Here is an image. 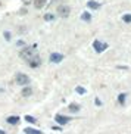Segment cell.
I'll return each mask as SVG.
<instances>
[{"mask_svg":"<svg viewBox=\"0 0 131 134\" xmlns=\"http://www.w3.org/2000/svg\"><path fill=\"white\" fill-rule=\"evenodd\" d=\"M28 63H30L31 68H38L40 65H41V59H40L38 56H32L31 59L28 60Z\"/></svg>","mask_w":131,"mask_h":134,"instance_id":"8992f818","label":"cell"},{"mask_svg":"<svg viewBox=\"0 0 131 134\" xmlns=\"http://www.w3.org/2000/svg\"><path fill=\"white\" fill-rule=\"evenodd\" d=\"M31 94H32L31 87H25L24 90H22V96H24V97H28V96H31Z\"/></svg>","mask_w":131,"mask_h":134,"instance_id":"9c48e42d","label":"cell"},{"mask_svg":"<svg viewBox=\"0 0 131 134\" xmlns=\"http://www.w3.org/2000/svg\"><path fill=\"white\" fill-rule=\"evenodd\" d=\"M44 3H46V0H36V2H34V4H36V8H37V9L43 8Z\"/></svg>","mask_w":131,"mask_h":134,"instance_id":"9a60e30c","label":"cell"},{"mask_svg":"<svg viewBox=\"0 0 131 134\" xmlns=\"http://www.w3.org/2000/svg\"><path fill=\"white\" fill-rule=\"evenodd\" d=\"M8 122L9 124H18V122H19V118H18V116H9Z\"/></svg>","mask_w":131,"mask_h":134,"instance_id":"5bb4252c","label":"cell"},{"mask_svg":"<svg viewBox=\"0 0 131 134\" xmlns=\"http://www.w3.org/2000/svg\"><path fill=\"white\" fill-rule=\"evenodd\" d=\"M69 110H71V112H78V110H79V105H77V103L69 105Z\"/></svg>","mask_w":131,"mask_h":134,"instance_id":"4fadbf2b","label":"cell"},{"mask_svg":"<svg viewBox=\"0 0 131 134\" xmlns=\"http://www.w3.org/2000/svg\"><path fill=\"white\" fill-rule=\"evenodd\" d=\"M125 99H127V93H121V94L118 96L119 105H125Z\"/></svg>","mask_w":131,"mask_h":134,"instance_id":"30bf717a","label":"cell"},{"mask_svg":"<svg viewBox=\"0 0 131 134\" xmlns=\"http://www.w3.org/2000/svg\"><path fill=\"white\" fill-rule=\"evenodd\" d=\"M69 10H71V9L68 8V6H59V8H58V13H59V16H62V18H68V16H69Z\"/></svg>","mask_w":131,"mask_h":134,"instance_id":"277c9868","label":"cell"},{"mask_svg":"<svg viewBox=\"0 0 131 134\" xmlns=\"http://www.w3.org/2000/svg\"><path fill=\"white\" fill-rule=\"evenodd\" d=\"M37 49V44H34V46H31V47H24V50L21 52V58L25 60H30L34 56V50Z\"/></svg>","mask_w":131,"mask_h":134,"instance_id":"6da1fadb","label":"cell"},{"mask_svg":"<svg viewBox=\"0 0 131 134\" xmlns=\"http://www.w3.org/2000/svg\"><path fill=\"white\" fill-rule=\"evenodd\" d=\"M75 91H77V93H78V94H84V93H86V88H84V87H77V88H75Z\"/></svg>","mask_w":131,"mask_h":134,"instance_id":"e0dca14e","label":"cell"},{"mask_svg":"<svg viewBox=\"0 0 131 134\" xmlns=\"http://www.w3.org/2000/svg\"><path fill=\"white\" fill-rule=\"evenodd\" d=\"M24 133H27V134H43L41 131L34 130V128H25V130H24Z\"/></svg>","mask_w":131,"mask_h":134,"instance_id":"8fae6325","label":"cell"},{"mask_svg":"<svg viewBox=\"0 0 131 134\" xmlns=\"http://www.w3.org/2000/svg\"><path fill=\"white\" fill-rule=\"evenodd\" d=\"M93 47H94V50L97 52V53H102L103 50H106V49H107V44L106 43H102V41H99V40H96L94 43H93Z\"/></svg>","mask_w":131,"mask_h":134,"instance_id":"3957f363","label":"cell"},{"mask_svg":"<svg viewBox=\"0 0 131 134\" xmlns=\"http://www.w3.org/2000/svg\"><path fill=\"white\" fill-rule=\"evenodd\" d=\"M4 38L10 40V32H9V31H4Z\"/></svg>","mask_w":131,"mask_h":134,"instance_id":"ffe728a7","label":"cell"},{"mask_svg":"<svg viewBox=\"0 0 131 134\" xmlns=\"http://www.w3.org/2000/svg\"><path fill=\"white\" fill-rule=\"evenodd\" d=\"M81 19H83V21H87V22H90V21H92V15H90L88 12H84L83 15H81Z\"/></svg>","mask_w":131,"mask_h":134,"instance_id":"7c38bea8","label":"cell"},{"mask_svg":"<svg viewBox=\"0 0 131 134\" xmlns=\"http://www.w3.org/2000/svg\"><path fill=\"white\" fill-rule=\"evenodd\" d=\"M15 81H16V84H19V86H27V84H30V77H28L27 74L19 72V74H16Z\"/></svg>","mask_w":131,"mask_h":134,"instance_id":"7a4b0ae2","label":"cell"},{"mask_svg":"<svg viewBox=\"0 0 131 134\" xmlns=\"http://www.w3.org/2000/svg\"><path fill=\"white\" fill-rule=\"evenodd\" d=\"M0 134H6V133H4V131H3V130H0Z\"/></svg>","mask_w":131,"mask_h":134,"instance_id":"7402d4cb","label":"cell"},{"mask_svg":"<svg viewBox=\"0 0 131 134\" xmlns=\"http://www.w3.org/2000/svg\"><path fill=\"white\" fill-rule=\"evenodd\" d=\"M55 119H56V122H58L59 125H65V124H68V122L71 121L69 116H64V115H56Z\"/></svg>","mask_w":131,"mask_h":134,"instance_id":"5b68a950","label":"cell"},{"mask_svg":"<svg viewBox=\"0 0 131 134\" xmlns=\"http://www.w3.org/2000/svg\"><path fill=\"white\" fill-rule=\"evenodd\" d=\"M62 59H64V55H60V53H52V55H50V60H52L53 63L62 62Z\"/></svg>","mask_w":131,"mask_h":134,"instance_id":"52a82bcc","label":"cell"},{"mask_svg":"<svg viewBox=\"0 0 131 134\" xmlns=\"http://www.w3.org/2000/svg\"><path fill=\"white\" fill-rule=\"evenodd\" d=\"M44 19L46 21H53L55 19V16H53L52 13H46V15H44Z\"/></svg>","mask_w":131,"mask_h":134,"instance_id":"ac0fdd59","label":"cell"},{"mask_svg":"<svg viewBox=\"0 0 131 134\" xmlns=\"http://www.w3.org/2000/svg\"><path fill=\"white\" fill-rule=\"evenodd\" d=\"M87 6H88L90 9H93V10H96V9H99V8H100V4L97 3V2H94V0H90V2L87 3Z\"/></svg>","mask_w":131,"mask_h":134,"instance_id":"ba28073f","label":"cell"},{"mask_svg":"<svg viewBox=\"0 0 131 134\" xmlns=\"http://www.w3.org/2000/svg\"><path fill=\"white\" fill-rule=\"evenodd\" d=\"M96 105H97V106H102V102H100V99H96Z\"/></svg>","mask_w":131,"mask_h":134,"instance_id":"44dd1931","label":"cell"},{"mask_svg":"<svg viewBox=\"0 0 131 134\" xmlns=\"http://www.w3.org/2000/svg\"><path fill=\"white\" fill-rule=\"evenodd\" d=\"M25 119H27L28 122H36V118H34V116H30V115H28V116H25Z\"/></svg>","mask_w":131,"mask_h":134,"instance_id":"d6986e66","label":"cell"},{"mask_svg":"<svg viewBox=\"0 0 131 134\" xmlns=\"http://www.w3.org/2000/svg\"><path fill=\"white\" fill-rule=\"evenodd\" d=\"M122 21L125 22V24H131V15H130V13L124 15V16H122Z\"/></svg>","mask_w":131,"mask_h":134,"instance_id":"2e32d148","label":"cell"}]
</instances>
